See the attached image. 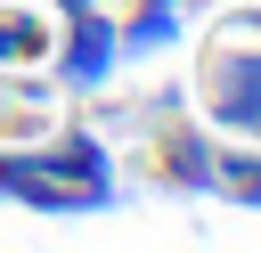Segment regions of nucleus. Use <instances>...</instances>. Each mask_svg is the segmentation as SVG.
Wrapping results in <instances>:
<instances>
[{
    "label": "nucleus",
    "mask_w": 261,
    "mask_h": 253,
    "mask_svg": "<svg viewBox=\"0 0 261 253\" xmlns=\"http://www.w3.org/2000/svg\"><path fill=\"white\" fill-rule=\"evenodd\" d=\"M196 98H204V114L228 139H261V41L220 33L212 57H204V73H196Z\"/></svg>",
    "instance_id": "f257e3e1"
},
{
    "label": "nucleus",
    "mask_w": 261,
    "mask_h": 253,
    "mask_svg": "<svg viewBox=\"0 0 261 253\" xmlns=\"http://www.w3.org/2000/svg\"><path fill=\"white\" fill-rule=\"evenodd\" d=\"M114 65H122V49H114V16H106V8L65 16V41H57V73H65V90H98Z\"/></svg>",
    "instance_id": "f03ea898"
},
{
    "label": "nucleus",
    "mask_w": 261,
    "mask_h": 253,
    "mask_svg": "<svg viewBox=\"0 0 261 253\" xmlns=\"http://www.w3.org/2000/svg\"><path fill=\"white\" fill-rule=\"evenodd\" d=\"M171 41H179V8H171V0H139L130 24H114L122 65H130V57H155V49H171Z\"/></svg>",
    "instance_id": "7ed1b4c3"
},
{
    "label": "nucleus",
    "mask_w": 261,
    "mask_h": 253,
    "mask_svg": "<svg viewBox=\"0 0 261 253\" xmlns=\"http://www.w3.org/2000/svg\"><path fill=\"white\" fill-rule=\"evenodd\" d=\"M163 180L171 188H220V147L204 131H171L163 139Z\"/></svg>",
    "instance_id": "20e7f679"
},
{
    "label": "nucleus",
    "mask_w": 261,
    "mask_h": 253,
    "mask_svg": "<svg viewBox=\"0 0 261 253\" xmlns=\"http://www.w3.org/2000/svg\"><path fill=\"white\" fill-rule=\"evenodd\" d=\"M49 57V16L33 8H0V73H24Z\"/></svg>",
    "instance_id": "39448f33"
},
{
    "label": "nucleus",
    "mask_w": 261,
    "mask_h": 253,
    "mask_svg": "<svg viewBox=\"0 0 261 253\" xmlns=\"http://www.w3.org/2000/svg\"><path fill=\"white\" fill-rule=\"evenodd\" d=\"M220 188L245 196V204H261V163H253V155H220Z\"/></svg>",
    "instance_id": "423d86ee"
},
{
    "label": "nucleus",
    "mask_w": 261,
    "mask_h": 253,
    "mask_svg": "<svg viewBox=\"0 0 261 253\" xmlns=\"http://www.w3.org/2000/svg\"><path fill=\"white\" fill-rule=\"evenodd\" d=\"M57 8H65V16H82V8H98V0H57Z\"/></svg>",
    "instance_id": "0eeeda50"
},
{
    "label": "nucleus",
    "mask_w": 261,
    "mask_h": 253,
    "mask_svg": "<svg viewBox=\"0 0 261 253\" xmlns=\"http://www.w3.org/2000/svg\"><path fill=\"white\" fill-rule=\"evenodd\" d=\"M0 106H8V82H0Z\"/></svg>",
    "instance_id": "6e6552de"
}]
</instances>
